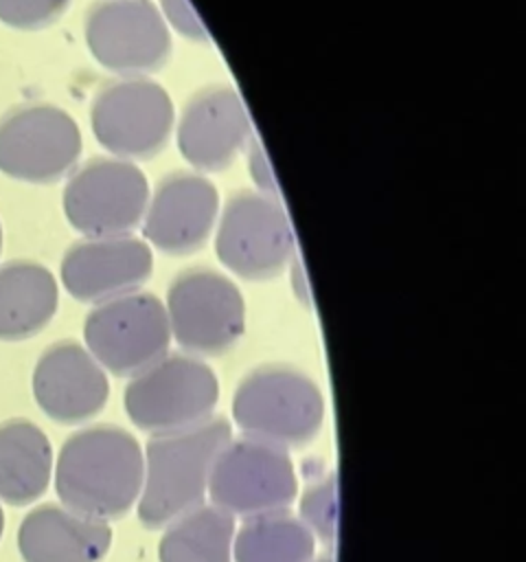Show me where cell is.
<instances>
[{
    "label": "cell",
    "instance_id": "6da1fadb",
    "mask_svg": "<svg viewBox=\"0 0 526 562\" xmlns=\"http://www.w3.org/2000/svg\"><path fill=\"white\" fill-rule=\"evenodd\" d=\"M145 457L138 441L116 426H92L68 437L55 465L64 507L99 518H121L142 487Z\"/></svg>",
    "mask_w": 526,
    "mask_h": 562
},
{
    "label": "cell",
    "instance_id": "7a4b0ae2",
    "mask_svg": "<svg viewBox=\"0 0 526 562\" xmlns=\"http://www.w3.org/2000/svg\"><path fill=\"white\" fill-rule=\"evenodd\" d=\"M232 439L230 424L221 417L156 435L145 450L138 518L145 527H167L182 514L202 505L219 450Z\"/></svg>",
    "mask_w": 526,
    "mask_h": 562
},
{
    "label": "cell",
    "instance_id": "3957f363",
    "mask_svg": "<svg viewBox=\"0 0 526 562\" xmlns=\"http://www.w3.org/2000/svg\"><path fill=\"white\" fill-rule=\"evenodd\" d=\"M232 415L245 437L287 450L305 446L318 435L324 400L318 384L302 371L270 364L241 380Z\"/></svg>",
    "mask_w": 526,
    "mask_h": 562
},
{
    "label": "cell",
    "instance_id": "277c9868",
    "mask_svg": "<svg viewBox=\"0 0 526 562\" xmlns=\"http://www.w3.org/2000/svg\"><path fill=\"white\" fill-rule=\"evenodd\" d=\"M219 382L213 369L191 353H167L125 389L129 419L147 432L167 435L197 426L213 417Z\"/></svg>",
    "mask_w": 526,
    "mask_h": 562
},
{
    "label": "cell",
    "instance_id": "5b68a950",
    "mask_svg": "<svg viewBox=\"0 0 526 562\" xmlns=\"http://www.w3.org/2000/svg\"><path fill=\"white\" fill-rule=\"evenodd\" d=\"M171 340L191 356H221L245 331V301L224 272L193 266L178 272L167 290Z\"/></svg>",
    "mask_w": 526,
    "mask_h": 562
},
{
    "label": "cell",
    "instance_id": "8992f818",
    "mask_svg": "<svg viewBox=\"0 0 526 562\" xmlns=\"http://www.w3.org/2000/svg\"><path fill=\"white\" fill-rule=\"evenodd\" d=\"M294 231L276 195L241 189L219 209L217 259L248 281L278 277L294 257Z\"/></svg>",
    "mask_w": 526,
    "mask_h": 562
},
{
    "label": "cell",
    "instance_id": "52a82bcc",
    "mask_svg": "<svg viewBox=\"0 0 526 562\" xmlns=\"http://www.w3.org/2000/svg\"><path fill=\"white\" fill-rule=\"evenodd\" d=\"M94 138L116 158L149 160L167 145L175 127L169 92L149 77H118L92 101Z\"/></svg>",
    "mask_w": 526,
    "mask_h": 562
},
{
    "label": "cell",
    "instance_id": "ba28073f",
    "mask_svg": "<svg viewBox=\"0 0 526 562\" xmlns=\"http://www.w3.org/2000/svg\"><path fill=\"white\" fill-rule=\"evenodd\" d=\"M83 338L105 371L132 378L169 353L164 303L145 290L96 303L85 316Z\"/></svg>",
    "mask_w": 526,
    "mask_h": 562
},
{
    "label": "cell",
    "instance_id": "9c48e42d",
    "mask_svg": "<svg viewBox=\"0 0 526 562\" xmlns=\"http://www.w3.org/2000/svg\"><path fill=\"white\" fill-rule=\"evenodd\" d=\"M296 472L285 448L259 439H230L217 454L208 494L228 516L285 512L296 498Z\"/></svg>",
    "mask_w": 526,
    "mask_h": 562
},
{
    "label": "cell",
    "instance_id": "30bf717a",
    "mask_svg": "<svg viewBox=\"0 0 526 562\" xmlns=\"http://www.w3.org/2000/svg\"><path fill=\"white\" fill-rule=\"evenodd\" d=\"M92 57L121 77H147L173 53L171 29L153 0H96L83 20Z\"/></svg>",
    "mask_w": 526,
    "mask_h": 562
},
{
    "label": "cell",
    "instance_id": "8fae6325",
    "mask_svg": "<svg viewBox=\"0 0 526 562\" xmlns=\"http://www.w3.org/2000/svg\"><path fill=\"white\" fill-rule=\"evenodd\" d=\"M145 171L125 158H92L64 187V213L85 237L129 235L149 202Z\"/></svg>",
    "mask_w": 526,
    "mask_h": 562
},
{
    "label": "cell",
    "instance_id": "7c38bea8",
    "mask_svg": "<svg viewBox=\"0 0 526 562\" xmlns=\"http://www.w3.org/2000/svg\"><path fill=\"white\" fill-rule=\"evenodd\" d=\"M79 154V125L57 105H20L0 121V171L15 180L57 182L72 171Z\"/></svg>",
    "mask_w": 526,
    "mask_h": 562
},
{
    "label": "cell",
    "instance_id": "4fadbf2b",
    "mask_svg": "<svg viewBox=\"0 0 526 562\" xmlns=\"http://www.w3.org/2000/svg\"><path fill=\"white\" fill-rule=\"evenodd\" d=\"M252 138L248 108L228 83H210L191 94L175 125L178 149L197 173L232 167Z\"/></svg>",
    "mask_w": 526,
    "mask_h": 562
},
{
    "label": "cell",
    "instance_id": "5bb4252c",
    "mask_svg": "<svg viewBox=\"0 0 526 562\" xmlns=\"http://www.w3.org/2000/svg\"><path fill=\"white\" fill-rule=\"evenodd\" d=\"M219 209V191L204 173L173 171L149 193L145 241L169 257L193 255L215 233Z\"/></svg>",
    "mask_w": 526,
    "mask_h": 562
},
{
    "label": "cell",
    "instance_id": "9a60e30c",
    "mask_svg": "<svg viewBox=\"0 0 526 562\" xmlns=\"http://www.w3.org/2000/svg\"><path fill=\"white\" fill-rule=\"evenodd\" d=\"M151 270L153 250L142 237H88L66 250L61 283L77 301L96 305L140 290Z\"/></svg>",
    "mask_w": 526,
    "mask_h": 562
},
{
    "label": "cell",
    "instance_id": "2e32d148",
    "mask_svg": "<svg viewBox=\"0 0 526 562\" xmlns=\"http://www.w3.org/2000/svg\"><path fill=\"white\" fill-rule=\"evenodd\" d=\"M33 395L53 422L70 426L92 419L105 406L110 382L105 369L83 345L61 340L39 356Z\"/></svg>",
    "mask_w": 526,
    "mask_h": 562
},
{
    "label": "cell",
    "instance_id": "e0dca14e",
    "mask_svg": "<svg viewBox=\"0 0 526 562\" xmlns=\"http://www.w3.org/2000/svg\"><path fill=\"white\" fill-rule=\"evenodd\" d=\"M110 544L107 520L53 503L31 509L18 529V549L24 562H101Z\"/></svg>",
    "mask_w": 526,
    "mask_h": 562
},
{
    "label": "cell",
    "instance_id": "ac0fdd59",
    "mask_svg": "<svg viewBox=\"0 0 526 562\" xmlns=\"http://www.w3.org/2000/svg\"><path fill=\"white\" fill-rule=\"evenodd\" d=\"M59 290L53 272L35 261L0 266V340H24L55 316Z\"/></svg>",
    "mask_w": 526,
    "mask_h": 562
},
{
    "label": "cell",
    "instance_id": "d6986e66",
    "mask_svg": "<svg viewBox=\"0 0 526 562\" xmlns=\"http://www.w3.org/2000/svg\"><path fill=\"white\" fill-rule=\"evenodd\" d=\"M53 474V448L39 426L28 419L0 424V501L28 505L37 501Z\"/></svg>",
    "mask_w": 526,
    "mask_h": 562
},
{
    "label": "cell",
    "instance_id": "ffe728a7",
    "mask_svg": "<svg viewBox=\"0 0 526 562\" xmlns=\"http://www.w3.org/2000/svg\"><path fill=\"white\" fill-rule=\"evenodd\" d=\"M235 520L213 507H195L173 522L160 540V562H232Z\"/></svg>",
    "mask_w": 526,
    "mask_h": 562
},
{
    "label": "cell",
    "instance_id": "44dd1931",
    "mask_svg": "<svg viewBox=\"0 0 526 562\" xmlns=\"http://www.w3.org/2000/svg\"><path fill=\"white\" fill-rule=\"evenodd\" d=\"M313 553L311 531L285 512L248 518L232 540L235 562H311Z\"/></svg>",
    "mask_w": 526,
    "mask_h": 562
},
{
    "label": "cell",
    "instance_id": "7402d4cb",
    "mask_svg": "<svg viewBox=\"0 0 526 562\" xmlns=\"http://www.w3.org/2000/svg\"><path fill=\"white\" fill-rule=\"evenodd\" d=\"M300 522L316 540L333 547L338 540V476L335 472L307 487L300 498Z\"/></svg>",
    "mask_w": 526,
    "mask_h": 562
},
{
    "label": "cell",
    "instance_id": "603a6c76",
    "mask_svg": "<svg viewBox=\"0 0 526 562\" xmlns=\"http://www.w3.org/2000/svg\"><path fill=\"white\" fill-rule=\"evenodd\" d=\"M70 0H0V22L20 31H37L57 22Z\"/></svg>",
    "mask_w": 526,
    "mask_h": 562
},
{
    "label": "cell",
    "instance_id": "cb8c5ba5",
    "mask_svg": "<svg viewBox=\"0 0 526 562\" xmlns=\"http://www.w3.org/2000/svg\"><path fill=\"white\" fill-rule=\"evenodd\" d=\"M158 11L164 18L169 29H175L182 37L199 44H208L210 35L199 20L197 11L191 7L188 0H158Z\"/></svg>",
    "mask_w": 526,
    "mask_h": 562
},
{
    "label": "cell",
    "instance_id": "d4e9b609",
    "mask_svg": "<svg viewBox=\"0 0 526 562\" xmlns=\"http://www.w3.org/2000/svg\"><path fill=\"white\" fill-rule=\"evenodd\" d=\"M248 165H250V176L254 178L256 182V191L261 193H267V195H276V178H274V171L270 167V160L261 147V143L256 138L250 140L248 145Z\"/></svg>",
    "mask_w": 526,
    "mask_h": 562
},
{
    "label": "cell",
    "instance_id": "484cf974",
    "mask_svg": "<svg viewBox=\"0 0 526 562\" xmlns=\"http://www.w3.org/2000/svg\"><path fill=\"white\" fill-rule=\"evenodd\" d=\"M2 529H4V514H2V507H0V536H2Z\"/></svg>",
    "mask_w": 526,
    "mask_h": 562
},
{
    "label": "cell",
    "instance_id": "4316f807",
    "mask_svg": "<svg viewBox=\"0 0 526 562\" xmlns=\"http://www.w3.org/2000/svg\"><path fill=\"white\" fill-rule=\"evenodd\" d=\"M311 562H333L331 558H318V560H311Z\"/></svg>",
    "mask_w": 526,
    "mask_h": 562
},
{
    "label": "cell",
    "instance_id": "83f0119b",
    "mask_svg": "<svg viewBox=\"0 0 526 562\" xmlns=\"http://www.w3.org/2000/svg\"><path fill=\"white\" fill-rule=\"evenodd\" d=\"M0 250H2V228H0Z\"/></svg>",
    "mask_w": 526,
    "mask_h": 562
}]
</instances>
